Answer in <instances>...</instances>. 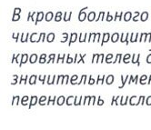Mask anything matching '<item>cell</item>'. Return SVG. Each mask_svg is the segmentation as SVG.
<instances>
[{"instance_id":"obj_24","label":"cell","mask_w":151,"mask_h":130,"mask_svg":"<svg viewBox=\"0 0 151 130\" xmlns=\"http://www.w3.org/2000/svg\"><path fill=\"white\" fill-rule=\"evenodd\" d=\"M65 57H66V54H61V56H60V54H59L58 57V60L56 62L57 63H59L61 61L62 63H64L65 62Z\"/></svg>"},{"instance_id":"obj_35","label":"cell","mask_w":151,"mask_h":130,"mask_svg":"<svg viewBox=\"0 0 151 130\" xmlns=\"http://www.w3.org/2000/svg\"><path fill=\"white\" fill-rule=\"evenodd\" d=\"M46 78H47V75H38V80L44 85L46 83Z\"/></svg>"},{"instance_id":"obj_42","label":"cell","mask_w":151,"mask_h":130,"mask_svg":"<svg viewBox=\"0 0 151 130\" xmlns=\"http://www.w3.org/2000/svg\"><path fill=\"white\" fill-rule=\"evenodd\" d=\"M86 56H87V55H86V54H83V55H80V54H79L80 58H79V60H78V62H77V63H78V64H79V63H81V62H82V63L84 64V63H85L84 58H85V57H86Z\"/></svg>"},{"instance_id":"obj_52","label":"cell","mask_w":151,"mask_h":130,"mask_svg":"<svg viewBox=\"0 0 151 130\" xmlns=\"http://www.w3.org/2000/svg\"><path fill=\"white\" fill-rule=\"evenodd\" d=\"M114 18H113V17L112 16H110V13H107V16H106V20L107 21V22H110V21H112Z\"/></svg>"},{"instance_id":"obj_5","label":"cell","mask_w":151,"mask_h":130,"mask_svg":"<svg viewBox=\"0 0 151 130\" xmlns=\"http://www.w3.org/2000/svg\"><path fill=\"white\" fill-rule=\"evenodd\" d=\"M45 16H44V13L43 12H37V18H36V21H35V25H37L38 22H41V21L44 19Z\"/></svg>"},{"instance_id":"obj_53","label":"cell","mask_w":151,"mask_h":130,"mask_svg":"<svg viewBox=\"0 0 151 130\" xmlns=\"http://www.w3.org/2000/svg\"><path fill=\"white\" fill-rule=\"evenodd\" d=\"M13 78H14V81H13V83H11V85H16L17 83V78H18V77H17V75H13Z\"/></svg>"},{"instance_id":"obj_15","label":"cell","mask_w":151,"mask_h":130,"mask_svg":"<svg viewBox=\"0 0 151 130\" xmlns=\"http://www.w3.org/2000/svg\"><path fill=\"white\" fill-rule=\"evenodd\" d=\"M53 17H55V16H54L53 12H47L46 14V17H45L47 22H49V21H51L53 19Z\"/></svg>"},{"instance_id":"obj_34","label":"cell","mask_w":151,"mask_h":130,"mask_svg":"<svg viewBox=\"0 0 151 130\" xmlns=\"http://www.w3.org/2000/svg\"><path fill=\"white\" fill-rule=\"evenodd\" d=\"M127 78H128V75H127V77H126V79L124 78V75H121V81H122V85H120L118 88H124V85H125V84H126V82H127Z\"/></svg>"},{"instance_id":"obj_33","label":"cell","mask_w":151,"mask_h":130,"mask_svg":"<svg viewBox=\"0 0 151 130\" xmlns=\"http://www.w3.org/2000/svg\"><path fill=\"white\" fill-rule=\"evenodd\" d=\"M130 19H131V13L130 12H127L124 15V20L126 21V22H127V21H129Z\"/></svg>"},{"instance_id":"obj_27","label":"cell","mask_w":151,"mask_h":130,"mask_svg":"<svg viewBox=\"0 0 151 130\" xmlns=\"http://www.w3.org/2000/svg\"><path fill=\"white\" fill-rule=\"evenodd\" d=\"M46 60H47V55L46 54H42L39 57V63L40 64H45L46 63Z\"/></svg>"},{"instance_id":"obj_44","label":"cell","mask_w":151,"mask_h":130,"mask_svg":"<svg viewBox=\"0 0 151 130\" xmlns=\"http://www.w3.org/2000/svg\"><path fill=\"white\" fill-rule=\"evenodd\" d=\"M127 96H126V99L124 96H121V101H120V105L121 106H125L127 105Z\"/></svg>"},{"instance_id":"obj_60","label":"cell","mask_w":151,"mask_h":130,"mask_svg":"<svg viewBox=\"0 0 151 130\" xmlns=\"http://www.w3.org/2000/svg\"><path fill=\"white\" fill-rule=\"evenodd\" d=\"M147 75H143V77H142L141 78H140V83L142 84V82H143V81H144L145 79H147Z\"/></svg>"},{"instance_id":"obj_58","label":"cell","mask_w":151,"mask_h":130,"mask_svg":"<svg viewBox=\"0 0 151 130\" xmlns=\"http://www.w3.org/2000/svg\"><path fill=\"white\" fill-rule=\"evenodd\" d=\"M96 55H98V54H94L93 55V58H92V64H94L95 62H96Z\"/></svg>"},{"instance_id":"obj_55","label":"cell","mask_w":151,"mask_h":130,"mask_svg":"<svg viewBox=\"0 0 151 130\" xmlns=\"http://www.w3.org/2000/svg\"><path fill=\"white\" fill-rule=\"evenodd\" d=\"M19 36H20V34H19V33H17V36H16V34H13V36H12V37H13V38H14V39H15V40H16V41L17 42V40H18V37H19Z\"/></svg>"},{"instance_id":"obj_40","label":"cell","mask_w":151,"mask_h":130,"mask_svg":"<svg viewBox=\"0 0 151 130\" xmlns=\"http://www.w3.org/2000/svg\"><path fill=\"white\" fill-rule=\"evenodd\" d=\"M18 101H19V96H13L12 105L14 106V105H16V104H17V105H18Z\"/></svg>"},{"instance_id":"obj_9","label":"cell","mask_w":151,"mask_h":130,"mask_svg":"<svg viewBox=\"0 0 151 130\" xmlns=\"http://www.w3.org/2000/svg\"><path fill=\"white\" fill-rule=\"evenodd\" d=\"M38 59V56L37 55V54H32V55L29 57V63L30 64H35Z\"/></svg>"},{"instance_id":"obj_57","label":"cell","mask_w":151,"mask_h":130,"mask_svg":"<svg viewBox=\"0 0 151 130\" xmlns=\"http://www.w3.org/2000/svg\"><path fill=\"white\" fill-rule=\"evenodd\" d=\"M147 105H148V106H150L151 105V96H148L147 97Z\"/></svg>"},{"instance_id":"obj_6","label":"cell","mask_w":151,"mask_h":130,"mask_svg":"<svg viewBox=\"0 0 151 130\" xmlns=\"http://www.w3.org/2000/svg\"><path fill=\"white\" fill-rule=\"evenodd\" d=\"M78 39V34L76 33H71L70 35V39H69V42H68V47H70L72 45V43H75L76 41H77Z\"/></svg>"},{"instance_id":"obj_56","label":"cell","mask_w":151,"mask_h":130,"mask_svg":"<svg viewBox=\"0 0 151 130\" xmlns=\"http://www.w3.org/2000/svg\"><path fill=\"white\" fill-rule=\"evenodd\" d=\"M100 37H101V34L100 33H96V42H99L100 41Z\"/></svg>"},{"instance_id":"obj_41","label":"cell","mask_w":151,"mask_h":130,"mask_svg":"<svg viewBox=\"0 0 151 130\" xmlns=\"http://www.w3.org/2000/svg\"><path fill=\"white\" fill-rule=\"evenodd\" d=\"M104 80H105V75H99L98 79H96V84H99V81H101V84H104Z\"/></svg>"},{"instance_id":"obj_13","label":"cell","mask_w":151,"mask_h":130,"mask_svg":"<svg viewBox=\"0 0 151 130\" xmlns=\"http://www.w3.org/2000/svg\"><path fill=\"white\" fill-rule=\"evenodd\" d=\"M37 79V75H31V77L29 78V80H28L29 85H35V84H36Z\"/></svg>"},{"instance_id":"obj_49","label":"cell","mask_w":151,"mask_h":130,"mask_svg":"<svg viewBox=\"0 0 151 130\" xmlns=\"http://www.w3.org/2000/svg\"><path fill=\"white\" fill-rule=\"evenodd\" d=\"M118 97H119V96H114V97H113V98H112V101H111V105H113L114 103H116V105L118 106V102H117Z\"/></svg>"},{"instance_id":"obj_29","label":"cell","mask_w":151,"mask_h":130,"mask_svg":"<svg viewBox=\"0 0 151 130\" xmlns=\"http://www.w3.org/2000/svg\"><path fill=\"white\" fill-rule=\"evenodd\" d=\"M78 75H72V78H71V79H70V83H71V85L78 84V83H77V80H78Z\"/></svg>"},{"instance_id":"obj_43","label":"cell","mask_w":151,"mask_h":130,"mask_svg":"<svg viewBox=\"0 0 151 130\" xmlns=\"http://www.w3.org/2000/svg\"><path fill=\"white\" fill-rule=\"evenodd\" d=\"M147 18H148V14H147V12H144V13L141 15V18H140V19H141V21H146Z\"/></svg>"},{"instance_id":"obj_8","label":"cell","mask_w":151,"mask_h":130,"mask_svg":"<svg viewBox=\"0 0 151 130\" xmlns=\"http://www.w3.org/2000/svg\"><path fill=\"white\" fill-rule=\"evenodd\" d=\"M37 102H38V97H37V96H32V97H31V100H30V103H29V106H28L29 109L31 108V106H33L37 105Z\"/></svg>"},{"instance_id":"obj_45","label":"cell","mask_w":151,"mask_h":130,"mask_svg":"<svg viewBox=\"0 0 151 130\" xmlns=\"http://www.w3.org/2000/svg\"><path fill=\"white\" fill-rule=\"evenodd\" d=\"M62 35H63V37H64V39H63V40H61V43L67 42V41L68 40V33H63Z\"/></svg>"},{"instance_id":"obj_59","label":"cell","mask_w":151,"mask_h":130,"mask_svg":"<svg viewBox=\"0 0 151 130\" xmlns=\"http://www.w3.org/2000/svg\"><path fill=\"white\" fill-rule=\"evenodd\" d=\"M147 63H149V64L151 63V54H150V55H148V56H147Z\"/></svg>"},{"instance_id":"obj_3","label":"cell","mask_w":151,"mask_h":130,"mask_svg":"<svg viewBox=\"0 0 151 130\" xmlns=\"http://www.w3.org/2000/svg\"><path fill=\"white\" fill-rule=\"evenodd\" d=\"M21 12V9L20 8H15V11H14V14H13V18H12V21H18L20 19V14Z\"/></svg>"},{"instance_id":"obj_10","label":"cell","mask_w":151,"mask_h":130,"mask_svg":"<svg viewBox=\"0 0 151 130\" xmlns=\"http://www.w3.org/2000/svg\"><path fill=\"white\" fill-rule=\"evenodd\" d=\"M113 82H114V75H109L106 77V85H112L113 84Z\"/></svg>"},{"instance_id":"obj_36","label":"cell","mask_w":151,"mask_h":130,"mask_svg":"<svg viewBox=\"0 0 151 130\" xmlns=\"http://www.w3.org/2000/svg\"><path fill=\"white\" fill-rule=\"evenodd\" d=\"M28 98H29V97H28L27 96H23V97H22V99H21V104H22L23 106H27V101L28 100Z\"/></svg>"},{"instance_id":"obj_62","label":"cell","mask_w":151,"mask_h":130,"mask_svg":"<svg viewBox=\"0 0 151 130\" xmlns=\"http://www.w3.org/2000/svg\"><path fill=\"white\" fill-rule=\"evenodd\" d=\"M96 104V96H93V99H92V105H95Z\"/></svg>"},{"instance_id":"obj_50","label":"cell","mask_w":151,"mask_h":130,"mask_svg":"<svg viewBox=\"0 0 151 130\" xmlns=\"http://www.w3.org/2000/svg\"><path fill=\"white\" fill-rule=\"evenodd\" d=\"M98 106H102L104 105V100L101 98V96H99V99H98V103H96Z\"/></svg>"},{"instance_id":"obj_38","label":"cell","mask_w":151,"mask_h":130,"mask_svg":"<svg viewBox=\"0 0 151 130\" xmlns=\"http://www.w3.org/2000/svg\"><path fill=\"white\" fill-rule=\"evenodd\" d=\"M121 57H122V55L121 54H117L116 55V59L112 62L113 64H116V62H118V63H120V60H121Z\"/></svg>"},{"instance_id":"obj_25","label":"cell","mask_w":151,"mask_h":130,"mask_svg":"<svg viewBox=\"0 0 151 130\" xmlns=\"http://www.w3.org/2000/svg\"><path fill=\"white\" fill-rule=\"evenodd\" d=\"M118 38H119V35H118V33H114L111 36V41L113 43H116V41H118Z\"/></svg>"},{"instance_id":"obj_12","label":"cell","mask_w":151,"mask_h":130,"mask_svg":"<svg viewBox=\"0 0 151 130\" xmlns=\"http://www.w3.org/2000/svg\"><path fill=\"white\" fill-rule=\"evenodd\" d=\"M92 99H93V96H85L84 97V101H83V105H86V104L90 105V104H92L91 103V100Z\"/></svg>"},{"instance_id":"obj_4","label":"cell","mask_w":151,"mask_h":130,"mask_svg":"<svg viewBox=\"0 0 151 130\" xmlns=\"http://www.w3.org/2000/svg\"><path fill=\"white\" fill-rule=\"evenodd\" d=\"M110 39V34L107 33V32H106V33L103 34V37H102V41H101V46H104L105 43L109 42Z\"/></svg>"},{"instance_id":"obj_1","label":"cell","mask_w":151,"mask_h":130,"mask_svg":"<svg viewBox=\"0 0 151 130\" xmlns=\"http://www.w3.org/2000/svg\"><path fill=\"white\" fill-rule=\"evenodd\" d=\"M88 7H85V8H83V9L80 10V12H79V14H78V20L80 21V22H84L85 19H86V18H88L87 14H86V13L84 12V10L88 9Z\"/></svg>"},{"instance_id":"obj_26","label":"cell","mask_w":151,"mask_h":130,"mask_svg":"<svg viewBox=\"0 0 151 130\" xmlns=\"http://www.w3.org/2000/svg\"><path fill=\"white\" fill-rule=\"evenodd\" d=\"M46 100H47V97L45 96H41L40 98L38 99V104L40 106H45L46 103H44V102H46Z\"/></svg>"},{"instance_id":"obj_28","label":"cell","mask_w":151,"mask_h":130,"mask_svg":"<svg viewBox=\"0 0 151 130\" xmlns=\"http://www.w3.org/2000/svg\"><path fill=\"white\" fill-rule=\"evenodd\" d=\"M55 57H56V54H50L49 59H48V61H47V64L54 63V62H55Z\"/></svg>"},{"instance_id":"obj_48","label":"cell","mask_w":151,"mask_h":130,"mask_svg":"<svg viewBox=\"0 0 151 130\" xmlns=\"http://www.w3.org/2000/svg\"><path fill=\"white\" fill-rule=\"evenodd\" d=\"M36 35H37V33H32V34H31L30 38H29V40H30V42H31V43H35V42H37V41L34 39V37H35Z\"/></svg>"},{"instance_id":"obj_2","label":"cell","mask_w":151,"mask_h":130,"mask_svg":"<svg viewBox=\"0 0 151 130\" xmlns=\"http://www.w3.org/2000/svg\"><path fill=\"white\" fill-rule=\"evenodd\" d=\"M29 60V57L27 54H22L21 55V59H20V63H19V67H22L23 64H26L27 61Z\"/></svg>"},{"instance_id":"obj_46","label":"cell","mask_w":151,"mask_h":130,"mask_svg":"<svg viewBox=\"0 0 151 130\" xmlns=\"http://www.w3.org/2000/svg\"><path fill=\"white\" fill-rule=\"evenodd\" d=\"M131 57V56L129 55V54H127V55H125L124 56V58H123V61H124V63L125 64H127V63H128V59Z\"/></svg>"},{"instance_id":"obj_51","label":"cell","mask_w":151,"mask_h":130,"mask_svg":"<svg viewBox=\"0 0 151 130\" xmlns=\"http://www.w3.org/2000/svg\"><path fill=\"white\" fill-rule=\"evenodd\" d=\"M68 64H71V63H74V59L70 57V55L68 54V58H67V61H66Z\"/></svg>"},{"instance_id":"obj_18","label":"cell","mask_w":151,"mask_h":130,"mask_svg":"<svg viewBox=\"0 0 151 130\" xmlns=\"http://www.w3.org/2000/svg\"><path fill=\"white\" fill-rule=\"evenodd\" d=\"M62 16H63L62 12L61 11H58V12H57V14L55 16V18H54V19H55L56 22H59V21L62 20Z\"/></svg>"},{"instance_id":"obj_54","label":"cell","mask_w":151,"mask_h":130,"mask_svg":"<svg viewBox=\"0 0 151 130\" xmlns=\"http://www.w3.org/2000/svg\"><path fill=\"white\" fill-rule=\"evenodd\" d=\"M88 82H89V83H88L89 85H94V84L96 83V81H95V80L93 79V78H92V75H89V81H88Z\"/></svg>"},{"instance_id":"obj_47","label":"cell","mask_w":151,"mask_h":130,"mask_svg":"<svg viewBox=\"0 0 151 130\" xmlns=\"http://www.w3.org/2000/svg\"><path fill=\"white\" fill-rule=\"evenodd\" d=\"M104 16H105V12L101 11V12L99 13V17L96 19V22H98V21H99L100 19H101V20H104Z\"/></svg>"},{"instance_id":"obj_20","label":"cell","mask_w":151,"mask_h":130,"mask_svg":"<svg viewBox=\"0 0 151 130\" xmlns=\"http://www.w3.org/2000/svg\"><path fill=\"white\" fill-rule=\"evenodd\" d=\"M88 19L89 22H92V21L96 20V13L95 12H90L88 15Z\"/></svg>"},{"instance_id":"obj_16","label":"cell","mask_w":151,"mask_h":130,"mask_svg":"<svg viewBox=\"0 0 151 130\" xmlns=\"http://www.w3.org/2000/svg\"><path fill=\"white\" fill-rule=\"evenodd\" d=\"M71 15H72V12H68H68H66L64 14V21L65 22H68V21H70V19H71Z\"/></svg>"},{"instance_id":"obj_17","label":"cell","mask_w":151,"mask_h":130,"mask_svg":"<svg viewBox=\"0 0 151 130\" xmlns=\"http://www.w3.org/2000/svg\"><path fill=\"white\" fill-rule=\"evenodd\" d=\"M54 40H55V34H54V33H49L47 36V41L48 43H52Z\"/></svg>"},{"instance_id":"obj_39","label":"cell","mask_w":151,"mask_h":130,"mask_svg":"<svg viewBox=\"0 0 151 130\" xmlns=\"http://www.w3.org/2000/svg\"><path fill=\"white\" fill-rule=\"evenodd\" d=\"M21 56V54H17V57H16V55H13V58H12V63H15V62H17V63H20L19 61H18V57Z\"/></svg>"},{"instance_id":"obj_7","label":"cell","mask_w":151,"mask_h":130,"mask_svg":"<svg viewBox=\"0 0 151 130\" xmlns=\"http://www.w3.org/2000/svg\"><path fill=\"white\" fill-rule=\"evenodd\" d=\"M67 77H68V75H58V80H57L56 84H57V85H58V84H61V85L65 84V79H66V78H67Z\"/></svg>"},{"instance_id":"obj_23","label":"cell","mask_w":151,"mask_h":130,"mask_svg":"<svg viewBox=\"0 0 151 130\" xmlns=\"http://www.w3.org/2000/svg\"><path fill=\"white\" fill-rule=\"evenodd\" d=\"M74 99H75V96H68V99L66 100L67 105H68V106H72V105H74V102H72V100H74Z\"/></svg>"},{"instance_id":"obj_11","label":"cell","mask_w":151,"mask_h":130,"mask_svg":"<svg viewBox=\"0 0 151 130\" xmlns=\"http://www.w3.org/2000/svg\"><path fill=\"white\" fill-rule=\"evenodd\" d=\"M55 79H56V75H47V85H53L55 84Z\"/></svg>"},{"instance_id":"obj_30","label":"cell","mask_w":151,"mask_h":130,"mask_svg":"<svg viewBox=\"0 0 151 130\" xmlns=\"http://www.w3.org/2000/svg\"><path fill=\"white\" fill-rule=\"evenodd\" d=\"M45 39H46V33H40V34H39V37H38V39H37V43H38L39 41L44 42Z\"/></svg>"},{"instance_id":"obj_32","label":"cell","mask_w":151,"mask_h":130,"mask_svg":"<svg viewBox=\"0 0 151 130\" xmlns=\"http://www.w3.org/2000/svg\"><path fill=\"white\" fill-rule=\"evenodd\" d=\"M27 78H28V75H21V79L18 84H23V82H24V84H27Z\"/></svg>"},{"instance_id":"obj_31","label":"cell","mask_w":151,"mask_h":130,"mask_svg":"<svg viewBox=\"0 0 151 130\" xmlns=\"http://www.w3.org/2000/svg\"><path fill=\"white\" fill-rule=\"evenodd\" d=\"M112 58H113V54H109V55L106 57V64H110Z\"/></svg>"},{"instance_id":"obj_37","label":"cell","mask_w":151,"mask_h":130,"mask_svg":"<svg viewBox=\"0 0 151 130\" xmlns=\"http://www.w3.org/2000/svg\"><path fill=\"white\" fill-rule=\"evenodd\" d=\"M87 78H88L87 75H82V78H81V80H80V82H79V83H78V85L86 84V81H87Z\"/></svg>"},{"instance_id":"obj_14","label":"cell","mask_w":151,"mask_h":130,"mask_svg":"<svg viewBox=\"0 0 151 130\" xmlns=\"http://www.w3.org/2000/svg\"><path fill=\"white\" fill-rule=\"evenodd\" d=\"M65 102H66V98H65V96H59L58 98V100H57V104H58V106H63Z\"/></svg>"},{"instance_id":"obj_61","label":"cell","mask_w":151,"mask_h":130,"mask_svg":"<svg viewBox=\"0 0 151 130\" xmlns=\"http://www.w3.org/2000/svg\"><path fill=\"white\" fill-rule=\"evenodd\" d=\"M93 37V33H92V32H91V33H89V37H88V42H90L91 41V37Z\"/></svg>"},{"instance_id":"obj_22","label":"cell","mask_w":151,"mask_h":130,"mask_svg":"<svg viewBox=\"0 0 151 130\" xmlns=\"http://www.w3.org/2000/svg\"><path fill=\"white\" fill-rule=\"evenodd\" d=\"M55 101H56V96H49L47 105V106L54 105V104H55Z\"/></svg>"},{"instance_id":"obj_21","label":"cell","mask_w":151,"mask_h":130,"mask_svg":"<svg viewBox=\"0 0 151 130\" xmlns=\"http://www.w3.org/2000/svg\"><path fill=\"white\" fill-rule=\"evenodd\" d=\"M82 96L79 97V99L78 100V96H75V99H74V105L75 106H80L82 105Z\"/></svg>"},{"instance_id":"obj_19","label":"cell","mask_w":151,"mask_h":130,"mask_svg":"<svg viewBox=\"0 0 151 130\" xmlns=\"http://www.w3.org/2000/svg\"><path fill=\"white\" fill-rule=\"evenodd\" d=\"M30 37V34H28V33H27L26 34V37H24V34H21V42H22V43H27V41H28V37Z\"/></svg>"}]
</instances>
